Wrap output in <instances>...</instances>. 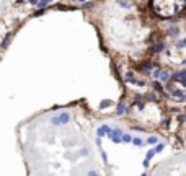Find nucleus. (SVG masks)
Instances as JSON below:
<instances>
[{
    "label": "nucleus",
    "instance_id": "f257e3e1",
    "mask_svg": "<svg viewBox=\"0 0 186 176\" xmlns=\"http://www.w3.org/2000/svg\"><path fill=\"white\" fill-rule=\"evenodd\" d=\"M59 121H61V124H62V126H64V124H69V122H70V114H69V113H61V114H59Z\"/></svg>",
    "mask_w": 186,
    "mask_h": 176
},
{
    "label": "nucleus",
    "instance_id": "f03ea898",
    "mask_svg": "<svg viewBox=\"0 0 186 176\" xmlns=\"http://www.w3.org/2000/svg\"><path fill=\"white\" fill-rule=\"evenodd\" d=\"M51 126H54V127H59V126H62V124H61V121H59V116H52V117H51Z\"/></svg>",
    "mask_w": 186,
    "mask_h": 176
},
{
    "label": "nucleus",
    "instance_id": "7ed1b4c3",
    "mask_svg": "<svg viewBox=\"0 0 186 176\" xmlns=\"http://www.w3.org/2000/svg\"><path fill=\"white\" fill-rule=\"evenodd\" d=\"M49 3H52V0H38V3H36V5H38V7H41V8H43V7L49 5Z\"/></svg>",
    "mask_w": 186,
    "mask_h": 176
},
{
    "label": "nucleus",
    "instance_id": "20e7f679",
    "mask_svg": "<svg viewBox=\"0 0 186 176\" xmlns=\"http://www.w3.org/2000/svg\"><path fill=\"white\" fill-rule=\"evenodd\" d=\"M90 155V150L88 148H80L78 150V157H88Z\"/></svg>",
    "mask_w": 186,
    "mask_h": 176
},
{
    "label": "nucleus",
    "instance_id": "39448f33",
    "mask_svg": "<svg viewBox=\"0 0 186 176\" xmlns=\"http://www.w3.org/2000/svg\"><path fill=\"white\" fill-rule=\"evenodd\" d=\"M8 41H10V34L5 38V41H3V44H2V47H7V44H8Z\"/></svg>",
    "mask_w": 186,
    "mask_h": 176
},
{
    "label": "nucleus",
    "instance_id": "423d86ee",
    "mask_svg": "<svg viewBox=\"0 0 186 176\" xmlns=\"http://www.w3.org/2000/svg\"><path fill=\"white\" fill-rule=\"evenodd\" d=\"M87 175H98V171H96V170H88Z\"/></svg>",
    "mask_w": 186,
    "mask_h": 176
},
{
    "label": "nucleus",
    "instance_id": "0eeeda50",
    "mask_svg": "<svg viewBox=\"0 0 186 176\" xmlns=\"http://www.w3.org/2000/svg\"><path fill=\"white\" fill-rule=\"evenodd\" d=\"M44 13V10H39V12H34V16H38V15H43Z\"/></svg>",
    "mask_w": 186,
    "mask_h": 176
},
{
    "label": "nucleus",
    "instance_id": "6e6552de",
    "mask_svg": "<svg viewBox=\"0 0 186 176\" xmlns=\"http://www.w3.org/2000/svg\"><path fill=\"white\" fill-rule=\"evenodd\" d=\"M30 3H31V5H36V3H38V0H30Z\"/></svg>",
    "mask_w": 186,
    "mask_h": 176
},
{
    "label": "nucleus",
    "instance_id": "1a4fd4ad",
    "mask_svg": "<svg viewBox=\"0 0 186 176\" xmlns=\"http://www.w3.org/2000/svg\"><path fill=\"white\" fill-rule=\"evenodd\" d=\"M77 2H78V3H85L87 0H77Z\"/></svg>",
    "mask_w": 186,
    "mask_h": 176
}]
</instances>
